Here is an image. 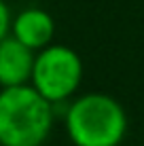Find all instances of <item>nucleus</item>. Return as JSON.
I'll return each mask as SVG.
<instances>
[{
	"mask_svg": "<svg viewBox=\"0 0 144 146\" xmlns=\"http://www.w3.org/2000/svg\"><path fill=\"white\" fill-rule=\"evenodd\" d=\"M127 127L123 104L104 91L74 95L64 110V129L72 146H121Z\"/></svg>",
	"mask_w": 144,
	"mask_h": 146,
	"instance_id": "nucleus-1",
	"label": "nucleus"
},
{
	"mask_svg": "<svg viewBox=\"0 0 144 146\" xmlns=\"http://www.w3.org/2000/svg\"><path fill=\"white\" fill-rule=\"evenodd\" d=\"M55 125V106L32 85L0 89V146H42Z\"/></svg>",
	"mask_w": 144,
	"mask_h": 146,
	"instance_id": "nucleus-2",
	"label": "nucleus"
},
{
	"mask_svg": "<svg viewBox=\"0 0 144 146\" xmlns=\"http://www.w3.org/2000/svg\"><path fill=\"white\" fill-rule=\"evenodd\" d=\"M85 66L81 55L72 47L53 42L34 55V68L30 85L47 100L49 104H68L78 95Z\"/></svg>",
	"mask_w": 144,
	"mask_h": 146,
	"instance_id": "nucleus-3",
	"label": "nucleus"
},
{
	"mask_svg": "<svg viewBox=\"0 0 144 146\" xmlns=\"http://www.w3.org/2000/svg\"><path fill=\"white\" fill-rule=\"evenodd\" d=\"M11 36L38 53L55 42V19L42 7H26L11 17Z\"/></svg>",
	"mask_w": 144,
	"mask_h": 146,
	"instance_id": "nucleus-4",
	"label": "nucleus"
},
{
	"mask_svg": "<svg viewBox=\"0 0 144 146\" xmlns=\"http://www.w3.org/2000/svg\"><path fill=\"white\" fill-rule=\"evenodd\" d=\"M34 55L36 53L15 40L11 34L0 40V89L30 85Z\"/></svg>",
	"mask_w": 144,
	"mask_h": 146,
	"instance_id": "nucleus-5",
	"label": "nucleus"
},
{
	"mask_svg": "<svg viewBox=\"0 0 144 146\" xmlns=\"http://www.w3.org/2000/svg\"><path fill=\"white\" fill-rule=\"evenodd\" d=\"M11 9H9V4L4 2V0H0V40L7 38L9 32H11Z\"/></svg>",
	"mask_w": 144,
	"mask_h": 146,
	"instance_id": "nucleus-6",
	"label": "nucleus"
}]
</instances>
